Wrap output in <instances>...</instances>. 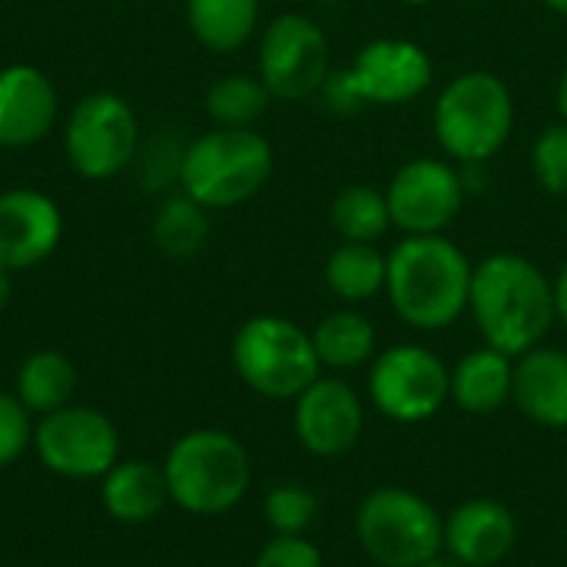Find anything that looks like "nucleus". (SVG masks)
I'll return each instance as SVG.
<instances>
[{
    "label": "nucleus",
    "mask_w": 567,
    "mask_h": 567,
    "mask_svg": "<svg viewBox=\"0 0 567 567\" xmlns=\"http://www.w3.org/2000/svg\"><path fill=\"white\" fill-rule=\"evenodd\" d=\"M472 272L465 252L439 233L409 236L389 256L385 289L392 309L409 326L435 332L468 309Z\"/></svg>",
    "instance_id": "obj_2"
},
{
    "label": "nucleus",
    "mask_w": 567,
    "mask_h": 567,
    "mask_svg": "<svg viewBox=\"0 0 567 567\" xmlns=\"http://www.w3.org/2000/svg\"><path fill=\"white\" fill-rule=\"evenodd\" d=\"M432 83V60L419 43L409 40H375L369 43L355 66L346 76L329 80L336 100L355 106V100L369 103H405L415 100Z\"/></svg>",
    "instance_id": "obj_12"
},
{
    "label": "nucleus",
    "mask_w": 567,
    "mask_h": 567,
    "mask_svg": "<svg viewBox=\"0 0 567 567\" xmlns=\"http://www.w3.org/2000/svg\"><path fill=\"white\" fill-rule=\"evenodd\" d=\"M73 392H76V369L63 352L53 349L33 352L17 372V399L23 402L27 412L50 415L70 405Z\"/></svg>",
    "instance_id": "obj_21"
},
{
    "label": "nucleus",
    "mask_w": 567,
    "mask_h": 567,
    "mask_svg": "<svg viewBox=\"0 0 567 567\" xmlns=\"http://www.w3.org/2000/svg\"><path fill=\"white\" fill-rule=\"evenodd\" d=\"M292 425L306 452L319 458L346 455L362 439V425H365L362 399L342 379H316L296 399Z\"/></svg>",
    "instance_id": "obj_14"
},
{
    "label": "nucleus",
    "mask_w": 567,
    "mask_h": 567,
    "mask_svg": "<svg viewBox=\"0 0 567 567\" xmlns=\"http://www.w3.org/2000/svg\"><path fill=\"white\" fill-rule=\"evenodd\" d=\"M40 462L63 478H103L120 458L113 422L86 405H63L40 419L33 432Z\"/></svg>",
    "instance_id": "obj_9"
},
{
    "label": "nucleus",
    "mask_w": 567,
    "mask_h": 567,
    "mask_svg": "<svg viewBox=\"0 0 567 567\" xmlns=\"http://www.w3.org/2000/svg\"><path fill=\"white\" fill-rule=\"evenodd\" d=\"M449 382L452 372L435 352L422 346H392L369 372V395L385 419L399 425H419L445 405Z\"/></svg>",
    "instance_id": "obj_8"
},
{
    "label": "nucleus",
    "mask_w": 567,
    "mask_h": 567,
    "mask_svg": "<svg viewBox=\"0 0 567 567\" xmlns=\"http://www.w3.org/2000/svg\"><path fill=\"white\" fill-rule=\"evenodd\" d=\"M30 442H33V432H30L23 402L17 395L0 392V468L13 465L27 452Z\"/></svg>",
    "instance_id": "obj_30"
},
{
    "label": "nucleus",
    "mask_w": 567,
    "mask_h": 567,
    "mask_svg": "<svg viewBox=\"0 0 567 567\" xmlns=\"http://www.w3.org/2000/svg\"><path fill=\"white\" fill-rule=\"evenodd\" d=\"M332 226L346 243H375L389 226V203L372 186H349L332 203Z\"/></svg>",
    "instance_id": "obj_26"
},
{
    "label": "nucleus",
    "mask_w": 567,
    "mask_h": 567,
    "mask_svg": "<svg viewBox=\"0 0 567 567\" xmlns=\"http://www.w3.org/2000/svg\"><path fill=\"white\" fill-rule=\"evenodd\" d=\"M532 166L538 183L548 193H567V123L548 126L532 153Z\"/></svg>",
    "instance_id": "obj_29"
},
{
    "label": "nucleus",
    "mask_w": 567,
    "mask_h": 567,
    "mask_svg": "<svg viewBox=\"0 0 567 567\" xmlns=\"http://www.w3.org/2000/svg\"><path fill=\"white\" fill-rule=\"evenodd\" d=\"M252 567H326V561H322V551L312 542H306V535L302 538H282V535H276L259 551V558H256Z\"/></svg>",
    "instance_id": "obj_31"
},
{
    "label": "nucleus",
    "mask_w": 567,
    "mask_h": 567,
    "mask_svg": "<svg viewBox=\"0 0 567 567\" xmlns=\"http://www.w3.org/2000/svg\"><path fill=\"white\" fill-rule=\"evenodd\" d=\"M66 159L86 179H110L133 159L136 116L116 93H90L66 123Z\"/></svg>",
    "instance_id": "obj_10"
},
{
    "label": "nucleus",
    "mask_w": 567,
    "mask_h": 567,
    "mask_svg": "<svg viewBox=\"0 0 567 567\" xmlns=\"http://www.w3.org/2000/svg\"><path fill=\"white\" fill-rule=\"evenodd\" d=\"M512 385H515L512 355L485 346L468 352L452 369L449 399H455V405L468 415H492L505 402H512Z\"/></svg>",
    "instance_id": "obj_19"
},
{
    "label": "nucleus",
    "mask_w": 567,
    "mask_h": 567,
    "mask_svg": "<svg viewBox=\"0 0 567 567\" xmlns=\"http://www.w3.org/2000/svg\"><path fill=\"white\" fill-rule=\"evenodd\" d=\"M169 502L163 468L150 462H116L103 475V508L123 525H143Z\"/></svg>",
    "instance_id": "obj_20"
},
{
    "label": "nucleus",
    "mask_w": 567,
    "mask_h": 567,
    "mask_svg": "<svg viewBox=\"0 0 567 567\" xmlns=\"http://www.w3.org/2000/svg\"><path fill=\"white\" fill-rule=\"evenodd\" d=\"M196 40L216 53L243 47L259 20V0H186Z\"/></svg>",
    "instance_id": "obj_22"
},
{
    "label": "nucleus",
    "mask_w": 567,
    "mask_h": 567,
    "mask_svg": "<svg viewBox=\"0 0 567 567\" xmlns=\"http://www.w3.org/2000/svg\"><path fill=\"white\" fill-rule=\"evenodd\" d=\"M259 80L279 100H306L329 80V40L302 13H282L266 27Z\"/></svg>",
    "instance_id": "obj_11"
},
{
    "label": "nucleus",
    "mask_w": 567,
    "mask_h": 567,
    "mask_svg": "<svg viewBox=\"0 0 567 567\" xmlns=\"http://www.w3.org/2000/svg\"><path fill=\"white\" fill-rule=\"evenodd\" d=\"M512 402L535 425L567 429V352L538 346L518 355Z\"/></svg>",
    "instance_id": "obj_18"
},
{
    "label": "nucleus",
    "mask_w": 567,
    "mask_h": 567,
    "mask_svg": "<svg viewBox=\"0 0 567 567\" xmlns=\"http://www.w3.org/2000/svg\"><path fill=\"white\" fill-rule=\"evenodd\" d=\"M405 3H425V0H405Z\"/></svg>",
    "instance_id": "obj_37"
},
{
    "label": "nucleus",
    "mask_w": 567,
    "mask_h": 567,
    "mask_svg": "<svg viewBox=\"0 0 567 567\" xmlns=\"http://www.w3.org/2000/svg\"><path fill=\"white\" fill-rule=\"evenodd\" d=\"M355 538L379 567H419L445 548V518L409 488H375L355 515Z\"/></svg>",
    "instance_id": "obj_5"
},
{
    "label": "nucleus",
    "mask_w": 567,
    "mask_h": 567,
    "mask_svg": "<svg viewBox=\"0 0 567 567\" xmlns=\"http://www.w3.org/2000/svg\"><path fill=\"white\" fill-rule=\"evenodd\" d=\"M10 292H13V286H10V269L0 266V309L10 302Z\"/></svg>",
    "instance_id": "obj_33"
},
{
    "label": "nucleus",
    "mask_w": 567,
    "mask_h": 567,
    "mask_svg": "<svg viewBox=\"0 0 567 567\" xmlns=\"http://www.w3.org/2000/svg\"><path fill=\"white\" fill-rule=\"evenodd\" d=\"M272 173L269 143L249 126H219L199 136L179 163L186 196L206 209L239 206L262 189Z\"/></svg>",
    "instance_id": "obj_4"
},
{
    "label": "nucleus",
    "mask_w": 567,
    "mask_h": 567,
    "mask_svg": "<svg viewBox=\"0 0 567 567\" xmlns=\"http://www.w3.org/2000/svg\"><path fill=\"white\" fill-rule=\"evenodd\" d=\"M389 256H382L372 243H342L326 262L329 289L346 302H365L385 286Z\"/></svg>",
    "instance_id": "obj_23"
},
{
    "label": "nucleus",
    "mask_w": 567,
    "mask_h": 567,
    "mask_svg": "<svg viewBox=\"0 0 567 567\" xmlns=\"http://www.w3.org/2000/svg\"><path fill=\"white\" fill-rule=\"evenodd\" d=\"M518 542V522L495 498H472L445 518V555L465 567L502 565Z\"/></svg>",
    "instance_id": "obj_16"
},
{
    "label": "nucleus",
    "mask_w": 567,
    "mask_h": 567,
    "mask_svg": "<svg viewBox=\"0 0 567 567\" xmlns=\"http://www.w3.org/2000/svg\"><path fill=\"white\" fill-rule=\"evenodd\" d=\"M389 216L409 236L442 233L462 209V179L439 159H415L395 173L385 193Z\"/></svg>",
    "instance_id": "obj_13"
},
{
    "label": "nucleus",
    "mask_w": 567,
    "mask_h": 567,
    "mask_svg": "<svg viewBox=\"0 0 567 567\" xmlns=\"http://www.w3.org/2000/svg\"><path fill=\"white\" fill-rule=\"evenodd\" d=\"M419 567H465L462 561H455L452 555H435V558H429L425 565H419Z\"/></svg>",
    "instance_id": "obj_34"
},
{
    "label": "nucleus",
    "mask_w": 567,
    "mask_h": 567,
    "mask_svg": "<svg viewBox=\"0 0 567 567\" xmlns=\"http://www.w3.org/2000/svg\"><path fill=\"white\" fill-rule=\"evenodd\" d=\"M558 110H561V116H565L567 123V70L565 76H561V83H558Z\"/></svg>",
    "instance_id": "obj_35"
},
{
    "label": "nucleus",
    "mask_w": 567,
    "mask_h": 567,
    "mask_svg": "<svg viewBox=\"0 0 567 567\" xmlns=\"http://www.w3.org/2000/svg\"><path fill=\"white\" fill-rule=\"evenodd\" d=\"M233 365L239 379L266 399H299L322 369L312 336L282 316L249 319L236 332Z\"/></svg>",
    "instance_id": "obj_7"
},
{
    "label": "nucleus",
    "mask_w": 567,
    "mask_h": 567,
    "mask_svg": "<svg viewBox=\"0 0 567 567\" xmlns=\"http://www.w3.org/2000/svg\"><path fill=\"white\" fill-rule=\"evenodd\" d=\"M63 233L60 209L50 196L37 189L0 193V266L30 269L43 262Z\"/></svg>",
    "instance_id": "obj_15"
},
{
    "label": "nucleus",
    "mask_w": 567,
    "mask_h": 567,
    "mask_svg": "<svg viewBox=\"0 0 567 567\" xmlns=\"http://www.w3.org/2000/svg\"><path fill=\"white\" fill-rule=\"evenodd\" d=\"M262 512H266V525L272 528V535L302 538L319 518V498L302 485H276L266 495Z\"/></svg>",
    "instance_id": "obj_28"
},
{
    "label": "nucleus",
    "mask_w": 567,
    "mask_h": 567,
    "mask_svg": "<svg viewBox=\"0 0 567 567\" xmlns=\"http://www.w3.org/2000/svg\"><path fill=\"white\" fill-rule=\"evenodd\" d=\"M153 239L156 246L173 256V259H189L196 256L206 239H209V216L206 206H199L193 196H173L163 203L153 223Z\"/></svg>",
    "instance_id": "obj_25"
},
{
    "label": "nucleus",
    "mask_w": 567,
    "mask_h": 567,
    "mask_svg": "<svg viewBox=\"0 0 567 567\" xmlns=\"http://www.w3.org/2000/svg\"><path fill=\"white\" fill-rule=\"evenodd\" d=\"M515 123V103L508 86L485 70L455 76L435 103V133L455 159L495 156Z\"/></svg>",
    "instance_id": "obj_6"
},
{
    "label": "nucleus",
    "mask_w": 567,
    "mask_h": 567,
    "mask_svg": "<svg viewBox=\"0 0 567 567\" xmlns=\"http://www.w3.org/2000/svg\"><path fill=\"white\" fill-rule=\"evenodd\" d=\"M468 309L485 336V346L512 359L538 349L558 319L555 286L532 259L515 252H498L475 266Z\"/></svg>",
    "instance_id": "obj_1"
},
{
    "label": "nucleus",
    "mask_w": 567,
    "mask_h": 567,
    "mask_svg": "<svg viewBox=\"0 0 567 567\" xmlns=\"http://www.w3.org/2000/svg\"><path fill=\"white\" fill-rule=\"evenodd\" d=\"M56 116V90L37 66L0 70V146H30L43 140Z\"/></svg>",
    "instance_id": "obj_17"
},
{
    "label": "nucleus",
    "mask_w": 567,
    "mask_h": 567,
    "mask_svg": "<svg viewBox=\"0 0 567 567\" xmlns=\"http://www.w3.org/2000/svg\"><path fill=\"white\" fill-rule=\"evenodd\" d=\"M269 90L262 80L246 76V73H233L223 76L209 86L206 93V110L219 126H249L252 120H259L266 113L269 103Z\"/></svg>",
    "instance_id": "obj_27"
},
{
    "label": "nucleus",
    "mask_w": 567,
    "mask_h": 567,
    "mask_svg": "<svg viewBox=\"0 0 567 567\" xmlns=\"http://www.w3.org/2000/svg\"><path fill=\"white\" fill-rule=\"evenodd\" d=\"M555 306H558V319L567 326V262L555 282Z\"/></svg>",
    "instance_id": "obj_32"
},
{
    "label": "nucleus",
    "mask_w": 567,
    "mask_h": 567,
    "mask_svg": "<svg viewBox=\"0 0 567 567\" xmlns=\"http://www.w3.org/2000/svg\"><path fill=\"white\" fill-rule=\"evenodd\" d=\"M169 498L189 515H223L243 502L252 482V462L239 439L219 429L183 435L163 465Z\"/></svg>",
    "instance_id": "obj_3"
},
{
    "label": "nucleus",
    "mask_w": 567,
    "mask_h": 567,
    "mask_svg": "<svg viewBox=\"0 0 567 567\" xmlns=\"http://www.w3.org/2000/svg\"><path fill=\"white\" fill-rule=\"evenodd\" d=\"M545 3H548L551 10H558V13H565L567 17V0H545Z\"/></svg>",
    "instance_id": "obj_36"
},
{
    "label": "nucleus",
    "mask_w": 567,
    "mask_h": 567,
    "mask_svg": "<svg viewBox=\"0 0 567 567\" xmlns=\"http://www.w3.org/2000/svg\"><path fill=\"white\" fill-rule=\"evenodd\" d=\"M312 346L322 365L329 369H355L372 359L375 352V329L365 316L342 309L319 322L312 332Z\"/></svg>",
    "instance_id": "obj_24"
}]
</instances>
